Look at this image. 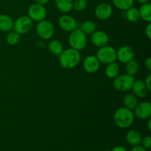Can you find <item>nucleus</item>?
<instances>
[{"mask_svg":"<svg viewBox=\"0 0 151 151\" xmlns=\"http://www.w3.org/2000/svg\"><path fill=\"white\" fill-rule=\"evenodd\" d=\"M19 40H20V35L15 31L9 32L6 37V41H7V44L10 45H16V44L19 43Z\"/></svg>","mask_w":151,"mask_h":151,"instance_id":"obj_27","label":"nucleus"},{"mask_svg":"<svg viewBox=\"0 0 151 151\" xmlns=\"http://www.w3.org/2000/svg\"><path fill=\"white\" fill-rule=\"evenodd\" d=\"M134 51L129 46H122L116 50V59L121 63H126L134 59Z\"/></svg>","mask_w":151,"mask_h":151,"instance_id":"obj_14","label":"nucleus"},{"mask_svg":"<svg viewBox=\"0 0 151 151\" xmlns=\"http://www.w3.org/2000/svg\"><path fill=\"white\" fill-rule=\"evenodd\" d=\"M55 5L62 13H69L73 9V0H55Z\"/></svg>","mask_w":151,"mask_h":151,"instance_id":"obj_18","label":"nucleus"},{"mask_svg":"<svg viewBox=\"0 0 151 151\" xmlns=\"http://www.w3.org/2000/svg\"><path fill=\"white\" fill-rule=\"evenodd\" d=\"M134 114L132 110L125 107L118 109L114 114V122L119 128H128L134 122Z\"/></svg>","mask_w":151,"mask_h":151,"instance_id":"obj_2","label":"nucleus"},{"mask_svg":"<svg viewBox=\"0 0 151 151\" xmlns=\"http://www.w3.org/2000/svg\"><path fill=\"white\" fill-rule=\"evenodd\" d=\"M150 124H151V119H150V118H149V121H148V130L149 131H151Z\"/></svg>","mask_w":151,"mask_h":151,"instance_id":"obj_37","label":"nucleus"},{"mask_svg":"<svg viewBox=\"0 0 151 151\" xmlns=\"http://www.w3.org/2000/svg\"><path fill=\"white\" fill-rule=\"evenodd\" d=\"M113 13L112 7L108 3H100L94 10L95 16L100 20H106L111 16Z\"/></svg>","mask_w":151,"mask_h":151,"instance_id":"obj_11","label":"nucleus"},{"mask_svg":"<svg viewBox=\"0 0 151 151\" xmlns=\"http://www.w3.org/2000/svg\"><path fill=\"white\" fill-rule=\"evenodd\" d=\"M111 151H128L125 148L122 146H116V147H114Z\"/></svg>","mask_w":151,"mask_h":151,"instance_id":"obj_34","label":"nucleus"},{"mask_svg":"<svg viewBox=\"0 0 151 151\" xmlns=\"http://www.w3.org/2000/svg\"><path fill=\"white\" fill-rule=\"evenodd\" d=\"M131 89L133 90L134 94L139 97H145L149 91L145 83V81H142V80L134 81Z\"/></svg>","mask_w":151,"mask_h":151,"instance_id":"obj_15","label":"nucleus"},{"mask_svg":"<svg viewBox=\"0 0 151 151\" xmlns=\"http://www.w3.org/2000/svg\"><path fill=\"white\" fill-rule=\"evenodd\" d=\"M145 83L146 86H147V89L149 91H151V74H148L147 76V78H145Z\"/></svg>","mask_w":151,"mask_h":151,"instance_id":"obj_30","label":"nucleus"},{"mask_svg":"<svg viewBox=\"0 0 151 151\" xmlns=\"http://www.w3.org/2000/svg\"><path fill=\"white\" fill-rule=\"evenodd\" d=\"M119 74V66L118 63H116V61L107 64V66L106 68V75L109 78H114L118 76Z\"/></svg>","mask_w":151,"mask_h":151,"instance_id":"obj_22","label":"nucleus"},{"mask_svg":"<svg viewBox=\"0 0 151 151\" xmlns=\"http://www.w3.org/2000/svg\"><path fill=\"white\" fill-rule=\"evenodd\" d=\"M145 34L147 35V38L148 39H150L151 38V24L149 22L147 26L145 28Z\"/></svg>","mask_w":151,"mask_h":151,"instance_id":"obj_31","label":"nucleus"},{"mask_svg":"<svg viewBox=\"0 0 151 151\" xmlns=\"http://www.w3.org/2000/svg\"><path fill=\"white\" fill-rule=\"evenodd\" d=\"M142 135L138 131L136 130H131L128 131L125 137L126 142L131 146H137L140 145L142 140Z\"/></svg>","mask_w":151,"mask_h":151,"instance_id":"obj_16","label":"nucleus"},{"mask_svg":"<svg viewBox=\"0 0 151 151\" xmlns=\"http://www.w3.org/2000/svg\"><path fill=\"white\" fill-rule=\"evenodd\" d=\"M54 32L55 27L50 21L44 19L41 22H38L36 27V33L41 39H50L54 35Z\"/></svg>","mask_w":151,"mask_h":151,"instance_id":"obj_7","label":"nucleus"},{"mask_svg":"<svg viewBox=\"0 0 151 151\" xmlns=\"http://www.w3.org/2000/svg\"><path fill=\"white\" fill-rule=\"evenodd\" d=\"M58 24L63 30L69 32L75 30L78 27L77 21L75 18L66 14L60 16L58 20Z\"/></svg>","mask_w":151,"mask_h":151,"instance_id":"obj_10","label":"nucleus"},{"mask_svg":"<svg viewBox=\"0 0 151 151\" xmlns=\"http://www.w3.org/2000/svg\"><path fill=\"white\" fill-rule=\"evenodd\" d=\"M104 151H111L110 150H104Z\"/></svg>","mask_w":151,"mask_h":151,"instance_id":"obj_38","label":"nucleus"},{"mask_svg":"<svg viewBox=\"0 0 151 151\" xmlns=\"http://www.w3.org/2000/svg\"><path fill=\"white\" fill-rule=\"evenodd\" d=\"M84 70L89 74H94L99 70L100 63L97 58L94 55H88L86 57L83 63Z\"/></svg>","mask_w":151,"mask_h":151,"instance_id":"obj_12","label":"nucleus"},{"mask_svg":"<svg viewBox=\"0 0 151 151\" xmlns=\"http://www.w3.org/2000/svg\"><path fill=\"white\" fill-rule=\"evenodd\" d=\"M125 16H126V19L131 23H137L141 19L139 9L134 7V6L126 10Z\"/></svg>","mask_w":151,"mask_h":151,"instance_id":"obj_21","label":"nucleus"},{"mask_svg":"<svg viewBox=\"0 0 151 151\" xmlns=\"http://www.w3.org/2000/svg\"><path fill=\"white\" fill-rule=\"evenodd\" d=\"M86 0H75L73 1V9L77 12H81L85 10L87 7Z\"/></svg>","mask_w":151,"mask_h":151,"instance_id":"obj_28","label":"nucleus"},{"mask_svg":"<svg viewBox=\"0 0 151 151\" xmlns=\"http://www.w3.org/2000/svg\"><path fill=\"white\" fill-rule=\"evenodd\" d=\"M126 66H125V71H126L127 74L131 76H134L138 72L139 68V65L137 60L132 59L128 63H125Z\"/></svg>","mask_w":151,"mask_h":151,"instance_id":"obj_26","label":"nucleus"},{"mask_svg":"<svg viewBox=\"0 0 151 151\" xmlns=\"http://www.w3.org/2000/svg\"><path fill=\"white\" fill-rule=\"evenodd\" d=\"M28 16L35 22H41L47 16V9L44 4L34 3L28 9Z\"/></svg>","mask_w":151,"mask_h":151,"instance_id":"obj_8","label":"nucleus"},{"mask_svg":"<svg viewBox=\"0 0 151 151\" xmlns=\"http://www.w3.org/2000/svg\"><path fill=\"white\" fill-rule=\"evenodd\" d=\"M113 4L120 10H127L133 7L134 0H112Z\"/></svg>","mask_w":151,"mask_h":151,"instance_id":"obj_24","label":"nucleus"},{"mask_svg":"<svg viewBox=\"0 0 151 151\" xmlns=\"http://www.w3.org/2000/svg\"><path fill=\"white\" fill-rule=\"evenodd\" d=\"M144 148H145L146 150H149L151 147V137L150 136H147V137H145L143 138H142L141 143Z\"/></svg>","mask_w":151,"mask_h":151,"instance_id":"obj_29","label":"nucleus"},{"mask_svg":"<svg viewBox=\"0 0 151 151\" xmlns=\"http://www.w3.org/2000/svg\"><path fill=\"white\" fill-rule=\"evenodd\" d=\"M33 21L27 16H22L18 18L16 22H13V28L15 32L19 35L27 33L32 29L33 26Z\"/></svg>","mask_w":151,"mask_h":151,"instance_id":"obj_6","label":"nucleus"},{"mask_svg":"<svg viewBox=\"0 0 151 151\" xmlns=\"http://www.w3.org/2000/svg\"><path fill=\"white\" fill-rule=\"evenodd\" d=\"M137 2L139 3V4H145V3H147L149 1V0H137Z\"/></svg>","mask_w":151,"mask_h":151,"instance_id":"obj_36","label":"nucleus"},{"mask_svg":"<svg viewBox=\"0 0 151 151\" xmlns=\"http://www.w3.org/2000/svg\"><path fill=\"white\" fill-rule=\"evenodd\" d=\"M97 29V25L93 21H86L81 24V29L86 35H91Z\"/></svg>","mask_w":151,"mask_h":151,"instance_id":"obj_25","label":"nucleus"},{"mask_svg":"<svg viewBox=\"0 0 151 151\" xmlns=\"http://www.w3.org/2000/svg\"><path fill=\"white\" fill-rule=\"evenodd\" d=\"M140 18L146 22H151V4L149 2L142 4L139 9Z\"/></svg>","mask_w":151,"mask_h":151,"instance_id":"obj_19","label":"nucleus"},{"mask_svg":"<svg viewBox=\"0 0 151 151\" xmlns=\"http://www.w3.org/2000/svg\"><path fill=\"white\" fill-rule=\"evenodd\" d=\"M145 66L146 69H147L149 72H150L151 71V58L150 57L147 58V59H146L145 61Z\"/></svg>","mask_w":151,"mask_h":151,"instance_id":"obj_32","label":"nucleus"},{"mask_svg":"<svg viewBox=\"0 0 151 151\" xmlns=\"http://www.w3.org/2000/svg\"><path fill=\"white\" fill-rule=\"evenodd\" d=\"M134 116L140 119H149L151 115V103L144 101L138 103L134 109Z\"/></svg>","mask_w":151,"mask_h":151,"instance_id":"obj_9","label":"nucleus"},{"mask_svg":"<svg viewBox=\"0 0 151 151\" xmlns=\"http://www.w3.org/2000/svg\"><path fill=\"white\" fill-rule=\"evenodd\" d=\"M91 41L95 47L100 48V47L108 45L109 41V37L108 34L104 31H94L91 34Z\"/></svg>","mask_w":151,"mask_h":151,"instance_id":"obj_13","label":"nucleus"},{"mask_svg":"<svg viewBox=\"0 0 151 151\" xmlns=\"http://www.w3.org/2000/svg\"><path fill=\"white\" fill-rule=\"evenodd\" d=\"M134 76L128 75V74H123L116 76L114 78L113 86L116 90L122 91H129L132 88L133 83L134 82Z\"/></svg>","mask_w":151,"mask_h":151,"instance_id":"obj_5","label":"nucleus"},{"mask_svg":"<svg viewBox=\"0 0 151 151\" xmlns=\"http://www.w3.org/2000/svg\"><path fill=\"white\" fill-rule=\"evenodd\" d=\"M48 50L53 55H59L63 50V45H62L61 42L58 40H52L48 44Z\"/></svg>","mask_w":151,"mask_h":151,"instance_id":"obj_23","label":"nucleus"},{"mask_svg":"<svg viewBox=\"0 0 151 151\" xmlns=\"http://www.w3.org/2000/svg\"><path fill=\"white\" fill-rule=\"evenodd\" d=\"M131 151H147V150H146L145 148H144L142 145H139L134 146V147H132V149L131 150Z\"/></svg>","mask_w":151,"mask_h":151,"instance_id":"obj_33","label":"nucleus"},{"mask_svg":"<svg viewBox=\"0 0 151 151\" xmlns=\"http://www.w3.org/2000/svg\"><path fill=\"white\" fill-rule=\"evenodd\" d=\"M69 44L71 48L78 51L83 50L87 44L86 35L83 33L81 29L77 28L69 34Z\"/></svg>","mask_w":151,"mask_h":151,"instance_id":"obj_3","label":"nucleus"},{"mask_svg":"<svg viewBox=\"0 0 151 151\" xmlns=\"http://www.w3.org/2000/svg\"><path fill=\"white\" fill-rule=\"evenodd\" d=\"M96 57L100 63L109 64L116 60V50L111 46L106 45L99 48Z\"/></svg>","mask_w":151,"mask_h":151,"instance_id":"obj_4","label":"nucleus"},{"mask_svg":"<svg viewBox=\"0 0 151 151\" xmlns=\"http://www.w3.org/2000/svg\"><path fill=\"white\" fill-rule=\"evenodd\" d=\"M81 55L78 50L69 48L62 51L59 55V62L63 69H71L76 67L81 61Z\"/></svg>","mask_w":151,"mask_h":151,"instance_id":"obj_1","label":"nucleus"},{"mask_svg":"<svg viewBox=\"0 0 151 151\" xmlns=\"http://www.w3.org/2000/svg\"><path fill=\"white\" fill-rule=\"evenodd\" d=\"M36 3H38V4H45L48 2L50 0H34Z\"/></svg>","mask_w":151,"mask_h":151,"instance_id":"obj_35","label":"nucleus"},{"mask_svg":"<svg viewBox=\"0 0 151 151\" xmlns=\"http://www.w3.org/2000/svg\"><path fill=\"white\" fill-rule=\"evenodd\" d=\"M13 21L10 16L6 14L0 15V30L10 32L13 28Z\"/></svg>","mask_w":151,"mask_h":151,"instance_id":"obj_17","label":"nucleus"},{"mask_svg":"<svg viewBox=\"0 0 151 151\" xmlns=\"http://www.w3.org/2000/svg\"><path fill=\"white\" fill-rule=\"evenodd\" d=\"M123 103L125 108L133 110L135 109L137 105L138 104V99L134 94L129 93L125 94L123 98Z\"/></svg>","mask_w":151,"mask_h":151,"instance_id":"obj_20","label":"nucleus"}]
</instances>
